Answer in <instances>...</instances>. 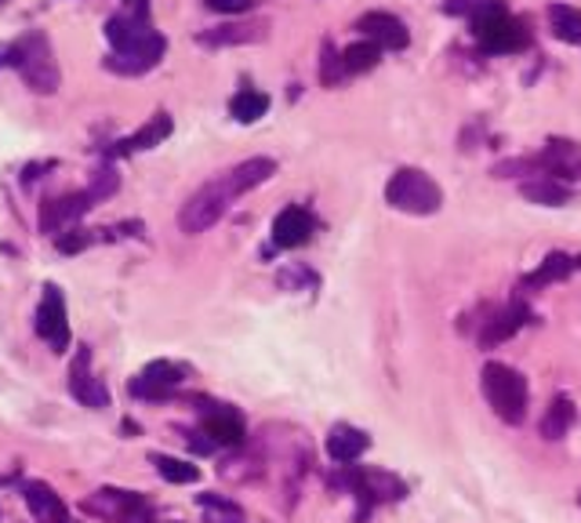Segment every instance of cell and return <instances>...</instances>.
Segmentation results:
<instances>
[{
	"label": "cell",
	"mask_w": 581,
	"mask_h": 523,
	"mask_svg": "<svg viewBox=\"0 0 581 523\" xmlns=\"http://www.w3.org/2000/svg\"><path fill=\"white\" fill-rule=\"evenodd\" d=\"M106 40L114 51H109V59L102 66L117 77H142L149 70H157L164 51H168V40L149 26V16L131 8L106 19Z\"/></svg>",
	"instance_id": "6da1fadb"
},
{
	"label": "cell",
	"mask_w": 581,
	"mask_h": 523,
	"mask_svg": "<svg viewBox=\"0 0 581 523\" xmlns=\"http://www.w3.org/2000/svg\"><path fill=\"white\" fill-rule=\"evenodd\" d=\"M4 62L19 73V80L33 95H55L62 85V70L55 62L51 40L45 30H26L4 48Z\"/></svg>",
	"instance_id": "7a4b0ae2"
},
{
	"label": "cell",
	"mask_w": 581,
	"mask_h": 523,
	"mask_svg": "<svg viewBox=\"0 0 581 523\" xmlns=\"http://www.w3.org/2000/svg\"><path fill=\"white\" fill-rule=\"evenodd\" d=\"M480 385H483V396H488L491 411L505 425L528 422L531 389H528V378H523L516 367H509L502 361H488L480 371Z\"/></svg>",
	"instance_id": "3957f363"
},
{
	"label": "cell",
	"mask_w": 581,
	"mask_h": 523,
	"mask_svg": "<svg viewBox=\"0 0 581 523\" xmlns=\"http://www.w3.org/2000/svg\"><path fill=\"white\" fill-rule=\"evenodd\" d=\"M385 204H390L393 211L425 218L444 208V189H440L436 178L422 168H400V171H393L390 182H385Z\"/></svg>",
	"instance_id": "277c9868"
},
{
	"label": "cell",
	"mask_w": 581,
	"mask_h": 523,
	"mask_svg": "<svg viewBox=\"0 0 581 523\" xmlns=\"http://www.w3.org/2000/svg\"><path fill=\"white\" fill-rule=\"evenodd\" d=\"M469 30H473V40L488 55H520V51L531 48L528 22L516 19L505 4H498L491 11H483V16H476L473 22H469Z\"/></svg>",
	"instance_id": "5b68a950"
},
{
	"label": "cell",
	"mask_w": 581,
	"mask_h": 523,
	"mask_svg": "<svg viewBox=\"0 0 581 523\" xmlns=\"http://www.w3.org/2000/svg\"><path fill=\"white\" fill-rule=\"evenodd\" d=\"M233 200H237V193H233V186L226 182V175L211 178V182H204V186L183 204V211H178V229H183L186 237H197V233H207L211 226L223 223Z\"/></svg>",
	"instance_id": "8992f818"
},
{
	"label": "cell",
	"mask_w": 581,
	"mask_h": 523,
	"mask_svg": "<svg viewBox=\"0 0 581 523\" xmlns=\"http://www.w3.org/2000/svg\"><path fill=\"white\" fill-rule=\"evenodd\" d=\"M33 332L37 338H45L55 353H66L69 349V313H66V295L62 287L45 284V295H40V306L33 316Z\"/></svg>",
	"instance_id": "52a82bcc"
},
{
	"label": "cell",
	"mask_w": 581,
	"mask_h": 523,
	"mask_svg": "<svg viewBox=\"0 0 581 523\" xmlns=\"http://www.w3.org/2000/svg\"><path fill=\"white\" fill-rule=\"evenodd\" d=\"M85 513L99 516L106 523H138L146 516V502H142V494H135V491L102 487V491H95L91 499H85Z\"/></svg>",
	"instance_id": "ba28073f"
},
{
	"label": "cell",
	"mask_w": 581,
	"mask_h": 523,
	"mask_svg": "<svg viewBox=\"0 0 581 523\" xmlns=\"http://www.w3.org/2000/svg\"><path fill=\"white\" fill-rule=\"evenodd\" d=\"M95 204H102L91 189L66 193V197H48L40 204V229L45 233H66L77 226V218H85Z\"/></svg>",
	"instance_id": "9c48e42d"
},
{
	"label": "cell",
	"mask_w": 581,
	"mask_h": 523,
	"mask_svg": "<svg viewBox=\"0 0 581 523\" xmlns=\"http://www.w3.org/2000/svg\"><path fill=\"white\" fill-rule=\"evenodd\" d=\"M353 30L360 33V40H375L382 51H404L411 45L407 22L393 16V11H364L353 22Z\"/></svg>",
	"instance_id": "30bf717a"
},
{
	"label": "cell",
	"mask_w": 581,
	"mask_h": 523,
	"mask_svg": "<svg viewBox=\"0 0 581 523\" xmlns=\"http://www.w3.org/2000/svg\"><path fill=\"white\" fill-rule=\"evenodd\" d=\"M534 320V313L528 309V302H520L513 298L509 306L502 309H494L488 320H480V332H476V342L483 349H491V346H502V342H509L523 324H531Z\"/></svg>",
	"instance_id": "8fae6325"
},
{
	"label": "cell",
	"mask_w": 581,
	"mask_h": 523,
	"mask_svg": "<svg viewBox=\"0 0 581 523\" xmlns=\"http://www.w3.org/2000/svg\"><path fill=\"white\" fill-rule=\"evenodd\" d=\"M186 371L175 367L171 361H154L142 367V375L131 378L128 393L135 396V401H168V396L183 385Z\"/></svg>",
	"instance_id": "7c38bea8"
},
{
	"label": "cell",
	"mask_w": 581,
	"mask_h": 523,
	"mask_svg": "<svg viewBox=\"0 0 581 523\" xmlns=\"http://www.w3.org/2000/svg\"><path fill=\"white\" fill-rule=\"evenodd\" d=\"M200 422H204V436L211 440L215 447H240L244 444V418L237 407L229 404H207L200 407Z\"/></svg>",
	"instance_id": "4fadbf2b"
},
{
	"label": "cell",
	"mask_w": 581,
	"mask_h": 523,
	"mask_svg": "<svg viewBox=\"0 0 581 523\" xmlns=\"http://www.w3.org/2000/svg\"><path fill=\"white\" fill-rule=\"evenodd\" d=\"M538 157V168L549 178H560V182H581V146L571 139H549Z\"/></svg>",
	"instance_id": "5bb4252c"
},
{
	"label": "cell",
	"mask_w": 581,
	"mask_h": 523,
	"mask_svg": "<svg viewBox=\"0 0 581 523\" xmlns=\"http://www.w3.org/2000/svg\"><path fill=\"white\" fill-rule=\"evenodd\" d=\"M69 393H73L77 401L85 407H91V411L109 407V393H106L102 378L91 375V349L88 346H80L77 356H73V364H69Z\"/></svg>",
	"instance_id": "9a60e30c"
},
{
	"label": "cell",
	"mask_w": 581,
	"mask_h": 523,
	"mask_svg": "<svg viewBox=\"0 0 581 523\" xmlns=\"http://www.w3.org/2000/svg\"><path fill=\"white\" fill-rule=\"evenodd\" d=\"M313 229H316V218L309 215V208L287 204V208L273 218V244L280 247V251H295V247L313 240Z\"/></svg>",
	"instance_id": "2e32d148"
},
{
	"label": "cell",
	"mask_w": 581,
	"mask_h": 523,
	"mask_svg": "<svg viewBox=\"0 0 581 523\" xmlns=\"http://www.w3.org/2000/svg\"><path fill=\"white\" fill-rule=\"evenodd\" d=\"M171 131H175L171 114H164V109H157V114L149 117L135 135H128V139L114 142V149H109V157H131V154H142V149H154V146H160L164 139H168Z\"/></svg>",
	"instance_id": "e0dca14e"
},
{
	"label": "cell",
	"mask_w": 581,
	"mask_h": 523,
	"mask_svg": "<svg viewBox=\"0 0 581 523\" xmlns=\"http://www.w3.org/2000/svg\"><path fill=\"white\" fill-rule=\"evenodd\" d=\"M269 26L266 22H226V26H215V30H204L197 33V45L200 48H240V45H258L266 40Z\"/></svg>",
	"instance_id": "ac0fdd59"
},
{
	"label": "cell",
	"mask_w": 581,
	"mask_h": 523,
	"mask_svg": "<svg viewBox=\"0 0 581 523\" xmlns=\"http://www.w3.org/2000/svg\"><path fill=\"white\" fill-rule=\"evenodd\" d=\"M367 447H371V436L364 430H356V425H349V422L331 425V433H327V454H331V462L353 465Z\"/></svg>",
	"instance_id": "d6986e66"
},
{
	"label": "cell",
	"mask_w": 581,
	"mask_h": 523,
	"mask_svg": "<svg viewBox=\"0 0 581 523\" xmlns=\"http://www.w3.org/2000/svg\"><path fill=\"white\" fill-rule=\"evenodd\" d=\"M22 502L30 505L37 523H69L62 499L45 484V480H30V484H22Z\"/></svg>",
	"instance_id": "ffe728a7"
},
{
	"label": "cell",
	"mask_w": 581,
	"mask_h": 523,
	"mask_svg": "<svg viewBox=\"0 0 581 523\" xmlns=\"http://www.w3.org/2000/svg\"><path fill=\"white\" fill-rule=\"evenodd\" d=\"M520 197L538 204V208H567V204L574 200V189L560 182V178L538 175V178H528V182H520Z\"/></svg>",
	"instance_id": "44dd1931"
},
{
	"label": "cell",
	"mask_w": 581,
	"mask_h": 523,
	"mask_svg": "<svg viewBox=\"0 0 581 523\" xmlns=\"http://www.w3.org/2000/svg\"><path fill=\"white\" fill-rule=\"evenodd\" d=\"M273 175H276V160L273 157H252V160H240L237 168H229L226 182L233 186L237 197H244V193H252L262 182H269Z\"/></svg>",
	"instance_id": "7402d4cb"
},
{
	"label": "cell",
	"mask_w": 581,
	"mask_h": 523,
	"mask_svg": "<svg viewBox=\"0 0 581 523\" xmlns=\"http://www.w3.org/2000/svg\"><path fill=\"white\" fill-rule=\"evenodd\" d=\"M578 269V258H571V255H563V251H552L542 266H538L528 280H523V287H528V292H542V287H549V284H557V280H567L571 277V273Z\"/></svg>",
	"instance_id": "603a6c76"
},
{
	"label": "cell",
	"mask_w": 581,
	"mask_h": 523,
	"mask_svg": "<svg viewBox=\"0 0 581 523\" xmlns=\"http://www.w3.org/2000/svg\"><path fill=\"white\" fill-rule=\"evenodd\" d=\"M269 114V95L258 91V88H240L237 95L229 99V117L237 124H255Z\"/></svg>",
	"instance_id": "cb8c5ba5"
},
{
	"label": "cell",
	"mask_w": 581,
	"mask_h": 523,
	"mask_svg": "<svg viewBox=\"0 0 581 523\" xmlns=\"http://www.w3.org/2000/svg\"><path fill=\"white\" fill-rule=\"evenodd\" d=\"M571 425H574V404H571V396H557V401L545 407V415H542V422H538V430H542L545 440H563Z\"/></svg>",
	"instance_id": "d4e9b609"
},
{
	"label": "cell",
	"mask_w": 581,
	"mask_h": 523,
	"mask_svg": "<svg viewBox=\"0 0 581 523\" xmlns=\"http://www.w3.org/2000/svg\"><path fill=\"white\" fill-rule=\"evenodd\" d=\"M549 30L563 45H574L581 48V11L571 4H552L549 8Z\"/></svg>",
	"instance_id": "484cf974"
},
{
	"label": "cell",
	"mask_w": 581,
	"mask_h": 523,
	"mask_svg": "<svg viewBox=\"0 0 581 523\" xmlns=\"http://www.w3.org/2000/svg\"><path fill=\"white\" fill-rule=\"evenodd\" d=\"M342 59H345V70H349V77L371 73L382 62V48L375 45V40H356V45H349L342 51Z\"/></svg>",
	"instance_id": "4316f807"
},
{
	"label": "cell",
	"mask_w": 581,
	"mask_h": 523,
	"mask_svg": "<svg viewBox=\"0 0 581 523\" xmlns=\"http://www.w3.org/2000/svg\"><path fill=\"white\" fill-rule=\"evenodd\" d=\"M349 80V70H345V59L342 51L335 48V40H324L321 45V85L324 88H342Z\"/></svg>",
	"instance_id": "83f0119b"
},
{
	"label": "cell",
	"mask_w": 581,
	"mask_h": 523,
	"mask_svg": "<svg viewBox=\"0 0 581 523\" xmlns=\"http://www.w3.org/2000/svg\"><path fill=\"white\" fill-rule=\"evenodd\" d=\"M149 462L157 465V473L168 480V484H197L200 480L197 465H189L183 458H171V454H149Z\"/></svg>",
	"instance_id": "f1b7e54d"
},
{
	"label": "cell",
	"mask_w": 581,
	"mask_h": 523,
	"mask_svg": "<svg viewBox=\"0 0 581 523\" xmlns=\"http://www.w3.org/2000/svg\"><path fill=\"white\" fill-rule=\"evenodd\" d=\"M95 240H102V229H66V233H59V240L55 244H59L62 255H80Z\"/></svg>",
	"instance_id": "f546056e"
},
{
	"label": "cell",
	"mask_w": 581,
	"mask_h": 523,
	"mask_svg": "<svg viewBox=\"0 0 581 523\" xmlns=\"http://www.w3.org/2000/svg\"><path fill=\"white\" fill-rule=\"evenodd\" d=\"M502 0H444V16H454V19H469L473 22L483 11L498 8Z\"/></svg>",
	"instance_id": "4dcf8cb0"
},
{
	"label": "cell",
	"mask_w": 581,
	"mask_h": 523,
	"mask_svg": "<svg viewBox=\"0 0 581 523\" xmlns=\"http://www.w3.org/2000/svg\"><path fill=\"white\" fill-rule=\"evenodd\" d=\"M88 189H91L99 200H109V197H114V193L120 189V175H117L114 164H102V168L91 175V186H88Z\"/></svg>",
	"instance_id": "1f68e13d"
},
{
	"label": "cell",
	"mask_w": 581,
	"mask_h": 523,
	"mask_svg": "<svg viewBox=\"0 0 581 523\" xmlns=\"http://www.w3.org/2000/svg\"><path fill=\"white\" fill-rule=\"evenodd\" d=\"M258 4V0H204L207 11H218V16H247Z\"/></svg>",
	"instance_id": "d6a6232c"
},
{
	"label": "cell",
	"mask_w": 581,
	"mask_h": 523,
	"mask_svg": "<svg viewBox=\"0 0 581 523\" xmlns=\"http://www.w3.org/2000/svg\"><path fill=\"white\" fill-rule=\"evenodd\" d=\"M55 168V160H45V164H26L22 168V186H30V182H37V178H45V171H51Z\"/></svg>",
	"instance_id": "836d02e7"
},
{
	"label": "cell",
	"mask_w": 581,
	"mask_h": 523,
	"mask_svg": "<svg viewBox=\"0 0 581 523\" xmlns=\"http://www.w3.org/2000/svg\"><path fill=\"white\" fill-rule=\"evenodd\" d=\"M0 66H8V62H4V48H0Z\"/></svg>",
	"instance_id": "e575fe53"
},
{
	"label": "cell",
	"mask_w": 581,
	"mask_h": 523,
	"mask_svg": "<svg viewBox=\"0 0 581 523\" xmlns=\"http://www.w3.org/2000/svg\"><path fill=\"white\" fill-rule=\"evenodd\" d=\"M578 505H581V491H578Z\"/></svg>",
	"instance_id": "d590c367"
},
{
	"label": "cell",
	"mask_w": 581,
	"mask_h": 523,
	"mask_svg": "<svg viewBox=\"0 0 581 523\" xmlns=\"http://www.w3.org/2000/svg\"><path fill=\"white\" fill-rule=\"evenodd\" d=\"M0 4H4V0H0Z\"/></svg>",
	"instance_id": "8d00e7d4"
}]
</instances>
